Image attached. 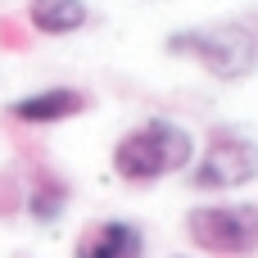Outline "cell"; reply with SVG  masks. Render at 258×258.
I'll list each match as a JSON object with an SVG mask.
<instances>
[{
  "label": "cell",
  "instance_id": "obj_7",
  "mask_svg": "<svg viewBox=\"0 0 258 258\" xmlns=\"http://www.w3.org/2000/svg\"><path fill=\"white\" fill-rule=\"evenodd\" d=\"M86 5L82 0H36L32 5V27L50 32V36H68L77 27H86Z\"/></svg>",
  "mask_w": 258,
  "mask_h": 258
},
{
  "label": "cell",
  "instance_id": "obj_2",
  "mask_svg": "<svg viewBox=\"0 0 258 258\" xmlns=\"http://www.w3.org/2000/svg\"><path fill=\"white\" fill-rule=\"evenodd\" d=\"M168 50L172 54H195L222 82H240L258 68V27L236 18V23H209V27L172 32Z\"/></svg>",
  "mask_w": 258,
  "mask_h": 258
},
{
  "label": "cell",
  "instance_id": "obj_3",
  "mask_svg": "<svg viewBox=\"0 0 258 258\" xmlns=\"http://www.w3.org/2000/svg\"><path fill=\"white\" fill-rule=\"evenodd\" d=\"M186 236L222 258L258 254V204H209L186 218Z\"/></svg>",
  "mask_w": 258,
  "mask_h": 258
},
{
  "label": "cell",
  "instance_id": "obj_6",
  "mask_svg": "<svg viewBox=\"0 0 258 258\" xmlns=\"http://www.w3.org/2000/svg\"><path fill=\"white\" fill-rule=\"evenodd\" d=\"M141 254H145V236L122 218L95 222L91 231L77 236V258H141Z\"/></svg>",
  "mask_w": 258,
  "mask_h": 258
},
{
  "label": "cell",
  "instance_id": "obj_4",
  "mask_svg": "<svg viewBox=\"0 0 258 258\" xmlns=\"http://www.w3.org/2000/svg\"><path fill=\"white\" fill-rule=\"evenodd\" d=\"M254 177H258V145L240 132L218 127L204 145L200 168L190 172V186L195 190H231V186H249Z\"/></svg>",
  "mask_w": 258,
  "mask_h": 258
},
{
  "label": "cell",
  "instance_id": "obj_5",
  "mask_svg": "<svg viewBox=\"0 0 258 258\" xmlns=\"http://www.w3.org/2000/svg\"><path fill=\"white\" fill-rule=\"evenodd\" d=\"M14 122H68L77 113H86V95L73 91V86H50V91H36V95H23L5 109Z\"/></svg>",
  "mask_w": 258,
  "mask_h": 258
},
{
  "label": "cell",
  "instance_id": "obj_8",
  "mask_svg": "<svg viewBox=\"0 0 258 258\" xmlns=\"http://www.w3.org/2000/svg\"><path fill=\"white\" fill-rule=\"evenodd\" d=\"M63 204H68V190H63L54 177H41V181H36V195H32V218H36V222H54V218L63 213Z\"/></svg>",
  "mask_w": 258,
  "mask_h": 258
},
{
  "label": "cell",
  "instance_id": "obj_1",
  "mask_svg": "<svg viewBox=\"0 0 258 258\" xmlns=\"http://www.w3.org/2000/svg\"><path fill=\"white\" fill-rule=\"evenodd\" d=\"M190 159H195V136L172 118H150V122L132 127L113 150V168L122 181H159V177L186 168Z\"/></svg>",
  "mask_w": 258,
  "mask_h": 258
}]
</instances>
